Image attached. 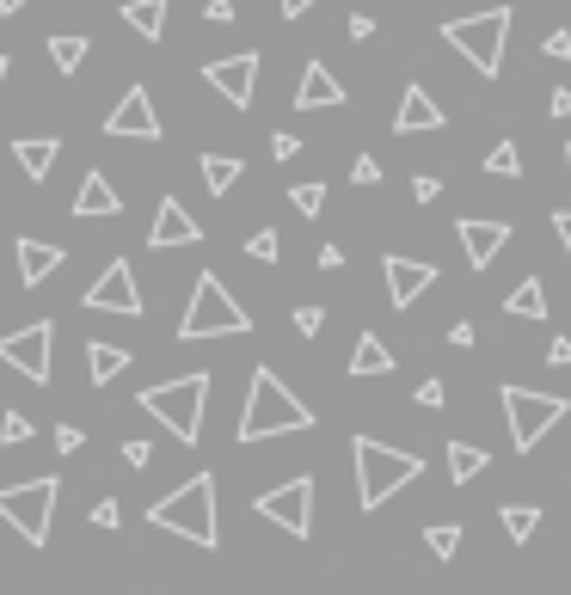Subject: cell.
Segmentation results:
<instances>
[{
    "label": "cell",
    "mask_w": 571,
    "mask_h": 595,
    "mask_svg": "<svg viewBox=\"0 0 571 595\" xmlns=\"http://www.w3.org/2000/svg\"><path fill=\"white\" fill-rule=\"evenodd\" d=\"M295 430H314V411L277 381V369H253L246 387V411H239V442H271V437H295Z\"/></svg>",
    "instance_id": "1"
},
{
    "label": "cell",
    "mask_w": 571,
    "mask_h": 595,
    "mask_svg": "<svg viewBox=\"0 0 571 595\" xmlns=\"http://www.w3.org/2000/svg\"><path fill=\"white\" fill-rule=\"evenodd\" d=\"M350 461H357V510L363 516H375L394 491H406L418 473H425V461L418 454H406V449H387V442H375V437H357L350 442Z\"/></svg>",
    "instance_id": "2"
},
{
    "label": "cell",
    "mask_w": 571,
    "mask_h": 595,
    "mask_svg": "<svg viewBox=\"0 0 571 595\" xmlns=\"http://www.w3.org/2000/svg\"><path fill=\"white\" fill-rule=\"evenodd\" d=\"M147 522L179 534V541H191V546H215L222 541V529H215V473H191L185 485L166 491V497L147 510Z\"/></svg>",
    "instance_id": "3"
},
{
    "label": "cell",
    "mask_w": 571,
    "mask_h": 595,
    "mask_svg": "<svg viewBox=\"0 0 571 595\" xmlns=\"http://www.w3.org/2000/svg\"><path fill=\"white\" fill-rule=\"evenodd\" d=\"M239 331H253L246 307L227 295V283L215 277V270H203L197 289H191L185 319H179V338H185V345H203V338H239Z\"/></svg>",
    "instance_id": "4"
},
{
    "label": "cell",
    "mask_w": 571,
    "mask_h": 595,
    "mask_svg": "<svg viewBox=\"0 0 571 595\" xmlns=\"http://www.w3.org/2000/svg\"><path fill=\"white\" fill-rule=\"evenodd\" d=\"M203 406H210V375H179V381H160L142 393V411L166 423L185 449L203 437Z\"/></svg>",
    "instance_id": "5"
},
{
    "label": "cell",
    "mask_w": 571,
    "mask_h": 595,
    "mask_svg": "<svg viewBox=\"0 0 571 595\" xmlns=\"http://www.w3.org/2000/svg\"><path fill=\"white\" fill-rule=\"evenodd\" d=\"M565 418H571L565 393H534V387H517V381L504 387V423H510V449L517 454H534L547 430Z\"/></svg>",
    "instance_id": "6"
},
{
    "label": "cell",
    "mask_w": 571,
    "mask_h": 595,
    "mask_svg": "<svg viewBox=\"0 0 571 595\" xmlns=\"http://www.w3.org/2000/svg\"><path fill=\"white\" fill-rule=\"evenodd\" d=\"M449 50H461L479 74L492 80L504 68V43H510V7H486V13H467V19H449L442 25Z\"/></svg>",
    "instance_id": "7"
},
{
    "label": "cell",
    "mask_w": 571,
    "mask_h": 595,
    "mask_svg": "<svg viewBox=\"0 0 571 595\" xmlns=\"http://www.w3.org/2000/svg\"><path fill=\"white\" fill-rule=\"evenodd\" d=\"M55 497H62V479L55 473H38V479H26V485H0V522H13L19 541L43 546L50 541Z\"/></svg>",
    "instance_id": "8"
},
{
    "label": "cell",
    "mask_w": 571,
    "mask_h": 595,
    "mask_svg": "<svg viewBox=\"0 0 571 595\" xmlns=\"http://www.w3.org/2000/svg\"><path fill=\"white\" fill-rule=\"evenodd\" d=\"M0 362L43 387V381H50V362H55V326H50V319H31V326L7 331V338H0Z\"/></svg>",
    "instance_id": "9"
},
{
    "label": "cell",
    "mask_w": 571,
    "mask_h": 595,
    "mask_svg": "<svg viewBox=\"0 0 571 595\" xmlns=\"http://www.w3.org/2000/svg\"><path fill=\"white\" fill-rule=\"evenodd\" d=\"M253 510L265 522H277L283 534H295V541H307L314 534V479H289V485H277V491H258L253 497Z\"/></svg>",
    "instance_id": "10"
},
{
    "label": "cell",
    "mask_w": 571,
    "mask_h": 595,
    "mask_svg": "<svg viewBox=\"0 0 571 595\" xmlns=\"http://www.w3.org/2000/svg\"><path fill=\"white\" fill-rule=\"evenodd\" d=\"M80 307H86V314H123V319H142V289H135L130 258H111L105 277H99L93 289L80 295Z\"/></svg>",
    "instance_id": "11"
},
{
    "label": "cell",
    "mask_w": 571,
    "mask_h": 595,
    "mask_svg": "<svg viewBox=\"0 0 571 595\" xmlns=\"http://www.w3.org/2000/svg\"><path fill=\"white\" fill-rule=\"evenodd\" d=\"M105 135H123V142H160V111L154 99H147V86H130V93L118 99V111L105 117Z\"/></svg>",
    "instance_id": "12"
},
{
    "label": "cell",
    "mask_w": 571,
    "mask_h": 595,
    "mask_svg": "<svg viewBox=\"0 0 571 595\" xmlns=\"http://www.w3.org/2000/svg\"><path fill=\"white\" fill-rule=\"evenodd\" d=\"M203 80H210V86H215V93H222L234 111H246V105H253L258 55H253V50H246V55H222V62H210V68H203Z\"/></svg>",
    "instance_id": "13"
},
{
    "label": "cell",
    "mask_w": 571,
    "mask_h": 595,
    "mask_svg": "<svg viewBox=\"0 0 571 595\" xmlns=\"http://www.w3.org/2000/svg\"><path fill=\"white\" fill-rule=\"evenodd\" d=\"M381 277H387V301L394 307H412L418 295L437 283V265H425V258H399V252H387L381 258Z\"/></svg>",
    "instance_id": "14"
},
{
    "label": "cell",
    "mask_w": 571,
    "mask_h": 595,
    "mask_svg": "<svg viewBox=\"0 0 571 595\" xmlns=\"http://www.w3.org/2000/svg\"><path fill=\"white\" fill-rule=\"evenodd\" d=\"M203 239V227L191 222V209L179 197H160V209H154V227H147V246L154 252H173V246H197Z\"/></svg>",
    "instance_id": "15"
},
{
    "label": "cell",
    "mask_w": 571,
    "mask_h": 595,
    "mask_svg": "<svg viewBox=\"0 0 571 595\" xmlns=\"http://www.w3.org/2000/svg\"><path fill=\"white\" fill-rule=\"evenodd\" d=\"M425 130H442V105L430 99L425 80H406V99L394 111V135H425Z\"/></svg>",
    "instance_id": "16"
},
{
    "label": "cell",
    "mask_w": 571,
    "mask_h": 595,
    "mask_svg": "<svg viewBox=\"0 0 571 595\" xmlns=\"http://www.w3.org/2000/svg\"><path fill=\"white\" fill-rule=\"evenodd\" d=\"M455 234H461V252H467V265H473V270H486V265L498 258V252L510 246V222H486V215L461 222Z\"/></svg>",
    "instance_id": "17"
},
{
    "label": "cell",
    "mask_w": 571,
    "mask_h": 595,
    "mask_svg": "<svg viewBox=\"0 0 571 595\" xmlns=\"http://www.w3.org/2000/svg\"><path fill=\"white\" fill-rule=\"evenodd\" d=\"M333 105H345V86L333 80V68H326V62H307L302 86H295V111H333Z\"/></svg>",
    "instance_id": "18"
},
{
    "label": "cell",
    "mask_w": 571,
    "mask_h": 595,
    "mask_svg": "<svg viewBox=\"0 0 571 595\" xmlns=\"http://www.w3.org/2000/svg\"><path fill=\"white\" fill-rule=\"evenodd\" d=\"M74 215H80V222H105V215H123L118 185H111L105 173H86V178H80V191H74Z\"/></svg>",
    "instance_id": "19"
},
{
    "label": "cell",
    "mask_w": 571,
    "mask_h": 595,
    "mask_svg": "<svg viewBox=\"0 0 571 595\" xmlns=\"http://www.w3.org/2000/svg\"><path fill=\"white\" fill-rule=\"evenodd\" d=\"M55 270H62V246H43V239H19V283H26V289L50 283Z\"/></svg>",
    "instance_id": "20"
},
{
    "label": "cell",
    "mask_w": 571,
    "mask_h": 595,
    "mask_svg": "<svg viewBox=\"0 0 571 595\" xmlns=\"http://www.w3.org/2000/svg\"><path fill=\"white\" fill-rule=\"evenodd\" d=\"M55 154H62V142H55V135H19V142H13V160L26 166L31 185H43V178H50Z\"/></svg>",
    "instance_id": "21"
},
{
    "label": "cell",
    "mask_w": 571,
    "mask_h": 595,
    "mask_svg": "<svg viewBox=\"0 0 571 595\" xmlns=\"http://www.w3.org/2000/svg\"><path fill=\"white\" fill-rule=\"evenodd\" d=\"M123 25H130L135 38L160 43L166 38V0H123Z\"/></svg>",
    "instance_id": "22"
},
{
    "label": "cell",
    "mask_w": 571,
    "mask_h": 595,
    "mask_svg": "<svg viewBox=\"0 0 571 595\" xmlns=\"http://www.w3.org/2000/svg\"><path fill=\"white\" fill-rule=\"evenodd\" d=\"M123 369H130V350H118V345H86V381H93V387H111Z\"/></svg>",
    "instance_id": "23"
},
{
    "label": "cell",
    "mask_w": 571,
    "mask_h": 595,
    "mask_svg": "<svg viewBox=\"0 0 571 595\" xmlns=\"http://www.w3.org/2000/svg\"><path fill=\"white\" fill-rule=\"evenodd\" d=\"M394 369V350L381 345V331H363L357 350H350V375H387Z\"/></svg>",
    "instance_id": "24"
},
{
    "label": "cell",
    "mask_w": 571,
    "mask_h": 595,
    "mask_svg": "<svg viewBox=\"0 0 571 595\" xmlns=\"http://www.w3.org/2000/svg\"><path fill=\"white\" fill-rule=\"evenodd\" d=\"M504 314H517V319H547V289H541V277H522L517 289L504 295Z\"/></svg>",
    "instance_id": "25"
},
{
    "label": "cell",
    "mask_w": 571,
    "mask_h": 595,
    "mask_svg": "<svg viewBox=\"0 0 571 595\" xmlns=\"http://www.w3.org/2000/svg\"><path fill=\"white\" fill-rule=\"evenodd\" d=\"M197 166H203V185H210V197H227V191H234V178L246 173L234 154H203Z\"/></svg>",
    "instance_id": "26"
},
{
    "label": "cell",
    "mask_w": 571,
    "mask_h": 595,
    "mask_svg": "<svg viewBox=\"0 0 571 595\" xmlns=\"http://www.w3.org/2000/svg\"><path fill=\"white\" fill-rule=\"evenodd\" d=\"M50 62L62 68V74H74V68L86 62V31H55V38H50Z\"/></svg>",
    "instance_id": "27"
},
{
    "label": "cell",
    "mask_w": 571,
    "mask_h": 595,
    "mask_svg": "<svg viewBox=\"0 0 571 595\" xmlns=\"http://www.w3.org/2000/svg\"><path fill=\"white\" fill-rule=\"evenodd\" d=\"M486 473V449H473V442H449V479L455 485H467V479Z\"/></svg>",
    "instance_id": "28"
},
{
    "label": "cell",
    "mask_w": 571,
    "mask_h": 595,
    "mask_svg": "<svg viewBox=\"0 0 571 595\" xmlns=\"http://www.w3.org/2000/svg\"><path fill=\"white\" fill-rule=\"evenodd\" d=\"M498 522H504V534L522 546L534 534V522H541V510H534V503H504V516H498Z\"/></svg>",
    "instance_id": "29"
},
{
    "label": "cell",
    "mask_w": 571,
    "mask_h": 595,
    "mask_svg": "<svg viewBox=\"0 0 571 595\" xmlns=\"http://www.w3.org/2000/svg\"><path fill=\"white\" fill-rule=\"evenodd\" d=\"M425 546L437 558H455V546H461V529H455V522H430L425 529Z\"/></svg>",
    "instance_id": "30"
},
{
    "label": "cell",
    "mask_w": 571,
    "mask_h": 595,
    "mask_svg": "<svg viewBox=\"0 0 571 595\" xmlns=\"http://www.w3.org/2000/svg\"><path fill=\"white\" fill-rule=\"evenodd\" d=\"M486 173H492V178H517V173H522V154H517L510 142H498L492 154H486Z\"/></svg>",
    "instance_id": "31"
},
{
    "label": "cell",
    "mask_w": 571,
    "mask_h": 595,
    "mask_svg": "<svg viewBox=\"0 0 571 595\" xmlns=\"http://www.w3.org/2000/svg\"><path fill=\"white\" fill-rule=\"evenodd\" d=\"M289 203H295L302 215H319V209H326V185H314V178H307V185L289 191Z\"/></svg>",
    "instance_id": "32"
},
{
    "label": "cell",
    "mask_w": 571,
    "mask_h": 595,
    "mask_svg": "<svg viewBox=\"0 0 571 595\" xmlns=\"http://www.w3.org/2000/svg\"><path fill=\"white\" fill-rule=\"evenodd\" d=\"M277 234H271V227H258V234L253 239H246V258H258V265H277Z\"/></svg>",
    "instance_id": "33"
},
{
    "label": "cell",
    "mask_w": 571,
    "mask_h": 595,
    "mask_svg": "<svg viewBox=\"0 0 571 595\" xmlns=\"http://www.w3.org/2000/svg\"><path fill=\"white\" fill-rule=\"evenodd\" d=\"M0 442H31V418H26V411H7V418H0Z\"/></svg>",
    "instance_id": "34"
},
{
    "label": "cell",
    "mask_w": 571,
    "mask_h": 595,
    "mask_svg": "<svg viewBox=\"0 0 571 595\" xmlns=\"http://www.w3.org/2000/svg\"><path fill=\"white\" fill-rule=\"evenodd\" d=\"M541 55H547V62H571V31H547Z\"/></svg>",
    "instance_id": "35"
},
{
    "label": "cell",
    "mask_w": 571,
    "mask_h": 595,
    "mask_svg": "<svg viewBox=\"0 0 571 595\" xmlns=\"http://www.w3.org/2000/svg\"><path fill=\"white\" fill-rule=\"evenodd\" d=\"M319 326H326V307H295V331L302 338H319Z\"/></svg>",
    "instance_id": "36"
},
{
    "label": "cell",
    "mask_w": 571,
    "mask_h": 595,
    "mask_svg": "<svg viewBox=\"0 0 571 595\" xmlns=\"http://www.w3.org/2000/svg\"><path fill=\"white\" fill-rule=\"evenodd\" d=\"M93 529H123V510H118V497H99V503H93Z\"/></svg>",
    "instance_id": "37"
},
{
    "label": "cell",
    "mask_w": 571,
    "mask_h": 595,
    "mask_svg": "<svg viewBox=\"0 0 571 595\" xmlns=\"http://www.w3.org/2000/svg\"><path fill=\"white\" fill-rule=\"evenodd\" d=\"M350 178H357V185H381V160H375V154H357Z\"/></svg>",
    "instance_id": "38"
},
{
    "label": "cell",
    "mask_w": 571,
    "mask_h": 595,
    "mask_svg": "<svg viewBox=\"0 0 571 595\" xmlns=\"http://www.w3.org/2000/svg\"><path fill=\"white\" fill-rule=\"evenodd\" d=\"M123 461H130V466H147V461H154V449H147L142 437H130V442H123Z\"/></svg>",
    "instance_id": "39"
},
{
    "label": "cell",
    "mask_w": 571,
    "mask_h": 595,
    "mask_svg": "<svg viewBox=\"0 0 571 595\" xmlns=\"http://www.w3.org/2000/svg\"><path fill=\"white\" fill-rule=\"evenodd\" d=\"M80 442H86V437H80L74 423H62V430H55V449H62V454H80Z\"/></svg>",
    "instance_id": "40"
},
{
    "label": "cell",
    "mask_w": 571,
    "mask_h": 595,
    "mask_svg": "<svg viewBox=\"0 0 571 595\" xmlns=\"http://www.w3.org/2000/svg\"><path fill=\"white\" fill-rule=\"evenodd\" d=\"M345 31H350V43H363V38H375V19H369V13H350Z\"/></svg>",
    "instance_id": "41"
},
{
    "label": "cell",
    "mask_w": 571,
    "mask_h": 595,
    "mask_svg": "<svg viewBox=\"0 0 571 595\" xmlns=\"http://www.w3.org/2000/svg\"><path fill=\"white\" fill-rule=\"evenodd\" d=\"M437 191H442V178H430V173L412 178V197H418V203H437Z\"/></svg>",
    "instance_id": "42"
},
{
    "label": "cell",
    "mask_w": 571,
    "mask_h": 595,
    "mask_svg": "<svg viewBox=\"0 0 571 595\" xmlns=\"http://www.w3.org/2000/svg\"><path fill=\"white\" fill-rule=\"evenodd\" d=\"M271 154H277V160H295V154H302V142H295V135H271Z\"/></svg>",
    "instance_id": "43"
},
{
    "label": "cell",
    "mask_w": 571,
    "mask_h": 595,
    "mask_svg": "<svg viewBox=\"0 0 571 595\" xmlns=\"http://www.w3.org/2000/svg\"><path fill=\"white\" fill-rule=\"evenodd\" d=\"M418 406L437 411V406H442V381H425V387H418Z\"/></svg>",
    "instance_id": "44"
},
{
    "label": "cell",
    "mask_w": 571,
    "mask_h": 595,
    "mask_svg": "<svg viewBox=\"0 0 571 595\" xmlns=\"http://www.w3.org/2000/svg\"><path fill=\"white\" fill-rule=\"evenodd\" d=\"M553 234L565 239V258H571V209H553Z\"/></svg>",
    "instance_id": "45"
},
{
    "label": "cell",
    "mask_w": 571,
    "mask_h": 595,
    "mask_svg": "<svg viewBox=\"0 0 571 595\" xmlns=\"http://www.w3.org/2000/svg\"><path fill=\"white\" fill-rule=\"evenodd\" d=\"M449 345H461V350L473 345V326H467V319H455V326H449Z\"/></svg>",
    "instance_id": "46"
},
{
    "label": "cell",
    "mask_w": 571,
    "mask_h": 595,
    "mask_svg": "<svg viewBox=\"0 0 571 595\" xmlns=\"http://www.w3.org/2000/svg\"><path fill=\"white\" fill-rule=\"evenodd\" d=\"M283 7V19H302V13H314V0H277Z\"/></svg>",
    "instance_id": "47"
},
{
    "label": "cell",
    "mask_w": 571,
    "mask_h": 595,
    "mask_svg": "<svg viewBox=\"0 0 571 595\" xmlns=\"http://www.w3.org/2000/svg\"><path fill=\"white\" fill-rule=\"evenodd\" d=\"M210 19H215V25H227V19H234V0H210Z\"/></svg>",
    "instance_id": "48"
},
{
    "label": "cell",
    "mask_w": 571,
    "mask_h": 595,
    "mask_svg": "<svg viewBox=\"0 0 571 595\" xmlns=\"http://www.w3.org/2000/svg\"><path fill=\"white\" fill-rule=\"evenodd\" d=\"M553 362H571V338H553V350H547Z\"/></svg>",
    "instance_id": "49"
},
{
    "label": "cell",
    "mask_w": 571,
    "mask_h": 595,
    "mask_svg": "<svg viewBox=\"0 0 571 595\" xmlns=\"http://www.w3.org/2000/svg\"><path fill=\"white\" fill-rule=\"evenodd\" d=\"M553 117H571V93H565V86L553 93Z\"/></svg>",
    "instance_id": "50"
},
{
    "label": "cell",
    "mask_w": 571,
    "mask_h": 595,
    "mask_svg": "<svg viewBox=\"0 0 571 595\" xmlns=\"http://www.w3.org/2000/svg\"><path fill=\"white\" fill-rule=\"evenodd\" d=\"M26 7H31V0H0V13H7V19H13V13H26Z\"/></svg>",
    "instance_id": "51"
},
{
    "label": "cell",
    "mask_w": 571,
    "mask_h": 595,
    "mask_svg": "<svg viewBox=\"0 0 571 595\" xmlns=\"http://www.w3.org/2000/svg\"><path fill=\"white\" fill-rule=\"evenodd\" d=\"M565 185H571V147H565Z\"/></svg>",
    "instance_id": "52"
},
{
    "label": "cell",
    "mask_w": 571,
    "mask_h": 595,
    "mask_svg": "<svg viewBox=\"0 0 571 595\" xmlns=\"http://www.w3.org/2000/svg\"><path fill=\"white\" fill-rule=\"evenodd\" d=\"M7 68H13V62H7V55H0V80H7Z\"/></svg>",
    "instance_id": "53"
}]
</instances>
